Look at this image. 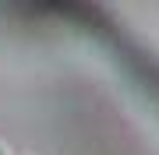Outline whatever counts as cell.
I'll return each instance as SVG.
<instances>
[{
    "instance_id": "obj_1",
    "label": "cell",
    "mask_w": 159,
    "mask_h": 155,
    "mask_svg": "<svg viewBox=\"0 0 159 155\" xmlns=\"http://www.w3.org/2000/svg\"><path fill=\"white\" fill-rule=\"evenodd\" d=\"M0 155H7V152H4V148H0Z\"/></svg>"
}]
</instances>
